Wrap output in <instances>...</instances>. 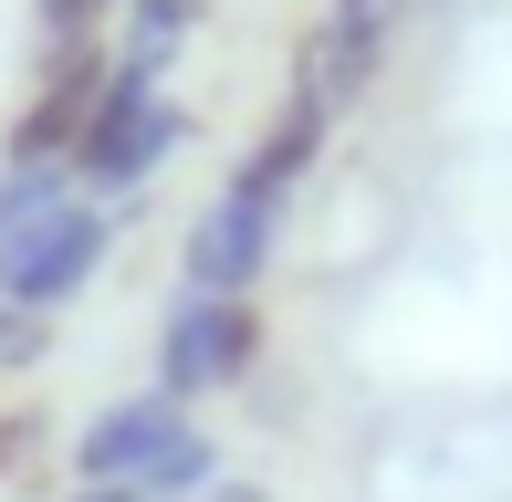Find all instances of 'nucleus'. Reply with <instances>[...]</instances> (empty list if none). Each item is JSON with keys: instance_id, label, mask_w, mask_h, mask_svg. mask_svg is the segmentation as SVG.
I'll list each match as a JSON object with an SVG mask.
<instances>
[{"instance_id": "obj_13", "label": "nucleus", "mask_w": 512, "mask_h": 502, "mask_svg": "<svg viewBox=\"0 0 512 502\" xmlns=\"http://www.w3.org/2000/svg\"><path fill=\"white\" fill-rule=\"evenodd\" d=\"M32 11H42V42H105V21L126 0H32Z\"/></svg>"}, {"instance_id": "obj_10", "label": "nucleus", "mask_w": 512, "mask_h": 502, "mask_svg": "<svg viewBox=\"0 0 512 502\" xmlns=\"http://www.w3.org/2000/svg\"><path fill=\"white\" fill-rule=\"evenodd\" d=\"M53 210H74V168H0V251H21Z\"/></svg>"}, {"instance_id": "obj_6", "label": "nucleus", "mask_w": 512, "mask_h": 502, "mask_svg": "<svg viewBox=\"0 0 512 502\" xmlns=\"http://www.w3.org/2000/svg\"><path fill=\"white\" fill-rule=\"evenodd\" d=\"M272 262H283V210H272V199L220 189L189 231H178V293H262Z\"/></svg>"}, {"instance_id": "obj_4", "label": "nucleus", "mask_w": 512, "mask_h": 502, "mask_svg": "<svg viewBox=\"0 0 512 502\" xmlns=\"http://www.w3.org/2000/svg\"><path fill=\"white\" fill-rule=\"evenodd\" d=\"M105 251H115V210L105 199H74V210H53L21 251H0V304L11 314H63L105 272Z\"/></svg>"}, {"instance_id": "obj_3", "label": "nucleus", "mask_w": 512, "mask_h": 502, "mask_svg": "<svg viewBox=\"0 0 512 502\" xmlns=\"http://www.w3.org/2000/svg\"><path fill=\"white\" fill-rule=\"evenodd\" d=\"M335 126H345V105H335V84L314 74L304 53H293V74H283V105L262 116V136H251L241 157H230V178L220 189H241V199H272V210H293V189L324 168V147H335Z\"/></svg>"}, {"instance_id": "obj_8", "label": "nucleus", "mask_w": 512, "mask_h": 502, "mask_svg": "<svg viewBox=\"0 0 512 502\" xmlns=\"http://www.w3.org/2000/svg\"><path fill=\"white\" fill-rule=\"evenodd\" d=\"M398 21H408V0H324V21H314L304 63L335 84V105H356L366 84L387 74V53H398Z\"/></svg>"}, {"instance_id": "obj_1", "label": "nucleus", "mask_w": 512, "mask_h": 502, "mask_svg": "<svg viewBox=\"0 0 512 502\" xmlns=\"http://www.w3.org/2000/svg\"><path fill=\"white\" fill-rule=\"evenodd\" d=\"M168 63H178V42H126V53L105 63V95H95V116H84L74 136V199H136L157 168H168L178 147L199 136V116L168 95Z\"/></svg>"}, {"instance_id": "obj_9", "label": "nucleus", "mask_w": 512, "mask_h": 502, "mask_svg": "<svg viewBox=\"0 0 512 502\" xmlns=\"http://www.w3.org/2000/svg\"><path fill=\"white\" fill-rule=\"evenodd\" d=\"M136 492H147V502H209V492H220V440L189 419V429L147 461V482H136Z\"/></svg>"}, {"instance_id": "obj_7", "label": "nucleus", "mask_w": 512, "mask_h": 502, "mask_svg": "<svg viewBox=\"0 0 512 502\" xmlns=\"http://www.w3.org/2000/svg\"><path fill=\"white\" fill-rule=\"evenodd\" d=\"M178 429H189V408L168 398V387H136V398H115V408H95V419L74 429V450H63V461H74V482H147V461L157 450L178 440Z\"/></svg>"}, {"instance_id": "obj_2", "label": "nucleus", "mask_w": 512, "mask_h": 502, "mask_svg": "<svg viewBox=\"0 0 512 502\" xmlns=\"http://www.w3.org/2000/svg\"><path fill=\"white\" fill-rule=\"evenodd\" d=\"M262 356H272L262 293H178L168 325H157V377L147 387H168L178 408H199V398H220V387L262 377Z\"/></svg>"}, {"instance_id": "obj_11", "label": "nucleus", "mask_w": 512, "mask_h": 502, "mask_svg": "<svg viewBox=\"0 0 512 502\" xmlns=\"http://www.w3.org/2000/svg\"><path fill=\"white\" fill-rule=\"evenodd\" d=\"M32 450H42V408L32 398H0V492L32 482Z\"/></svg>"}, {"instance_id": "obj_12", "label": "nucleus", "mask_w": 512, "mask_h": 502, "mask_svg": "<svg viewBox=\"0 0 512 502\" xmlns=\"http://www.w3.org/2000/svg\"><path fill=\"white\" fill-rule=\"evenodd\" d=\"M209 0H126V42H189Z\"/></svg>"}, {"instance_id": "obj_16", "label": "nucleus", "mask_w": 512, "mask_h": 502, "mask_svg": "<svg viewBox=\"0 0 512 502\" xmlns=\"http://www.w3.org/2000/svg\"><path fill=\"white\" fill-rule=\"evenodd\" d=\"M209 502H262V492H209Z\"/></svg>"}, {"instance_id": "obj_5", "label": "nucleus", "mask_w": 512, "mask_h": 502, "mask_svg": "<svg viewBox=\"0 0 512 502\" xmlns=\"http://www.w3.org/2000/svg\"><path fill=\"white\" fill-rule=\"evenodd\" d=\"M105 63H115L105 42H42V84H32V105L0 126V168H63L84 116H95V95H105Z\"/></svg>"}, {"instance_id": "obj_15", "label": "nucleus", "mask_w": 512, "mask_h": 502, "mask_svg": "<svg viewBox=\"0 0 512 502\" xmlns=\"http://www.w3.org/2000/svg\"><path fill=\"white\" fill-rule=\"evenodd\" d=\"M63 502H147V492H126V482H74Z\"/></svg>"}, {"instance_id": "obj_14", "label": "nucleus", "mask_w": 512, "mask_h": 502, "mask_svg": "<svg viewBox=\"0 0 512 502\" xmlns=\"http://www.w3.org/2000/svg\"><path fill=\"white\" fill-rule=\"evenodd\" d=\"M42 356H53V314H11V304H0V377L42 367Z\"/></svg>"}]
</instances>
